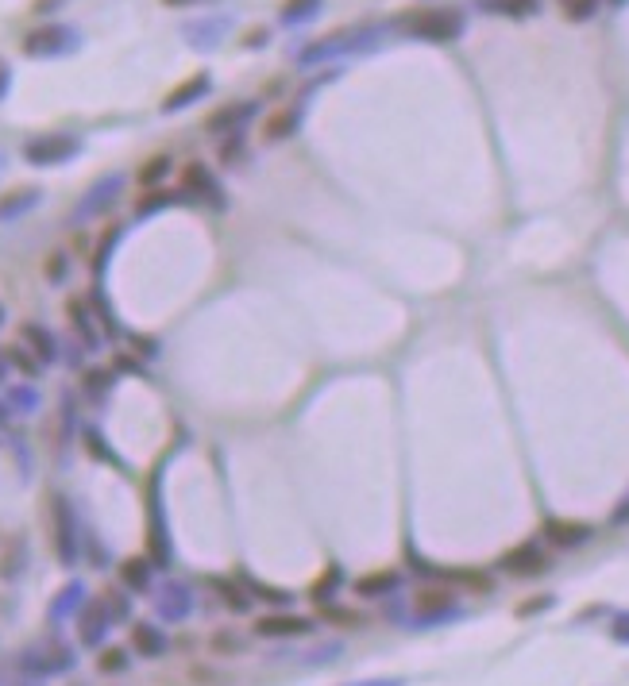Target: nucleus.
Here are the masks:
<instances>
[{
	"instance_id": "12",
	"label": "nucleus",
	"mask_w": 629,
	"mask_h": 686,
	"mask_svg": "<svg viewBox=\"0 0 629 686\" xmlns=\"http://www.w3.org/2000/svg\"><path fill=\"white\" fill-rule=\"evenodd\" d=\"M166 590H170V594H163V598H159V609H163L166 617H170V613H174V617H182V613H186V606H190V594H186V586H166Z\"/></svg>"
},
{
	"instance_id": "17",
	"label": "nucleus",
	"mask_w": 629,
	"mask_h": 686,
	"mask_svg": "<svg viewBox=\"0 0 629 686\" xmlns=\"http://www.w3.org/2000/svg\"><path fill=\"white\" fill-rule=\"evenodd\" d=\"M31 201H35V193H16V197H4V201H0V220H4V216H12V212L28 209Z\"/></svg>"
},
{
	"instance_id": "23",
	"label": "nucleus",
	"mask_w": 629,
	"mask_h": 686,
	"mask_svg": "<svg viewBox=\"0 0 629 686\" xmlns=\"http://www.w3.org/2000/svg\"><path fill=\"white\" fill-rule=\"evenodd\" d=\"M166 4H186V0H166Z\"/></svg>"
},
{
	"instance_id": "4",
	"label": "nucleus",
	"mask_w": 629,
	"mask_h": 686,
	"mask_svg": "<svg viewBox=\"0 0 629 686\" xmlns=\"http://www.w3.org/2000/svg\"><path fill=\"white\" fill-rule=\"evenodd\" d=\"M502 567L510 571V575H541L548 567V559L541 548H533V544H521V548H514V552H506V559H502Z\"/></svg>"
},
{
	"instance_id": "13",
	"label": "nucleus",
	"mask_w": 629,
	"mask_h": 686,
	"mask_svg": "<svg viewBox=\"0 0 629 686\" xmlns=\"http://www.w3.org/2000/svg\"><path fill=\"white\" fill-rule=\"evenodd\" d=\"M205 85H209V78H205V74H201V78H193V81H186L182 89H174V93L166 97V105H163V108H182V105H190L193 93H201Z\"/></svg>"
},
{
	"instance_id": "8",
	"label": "nucleus",
	"mask_w": 629,
	"mask_h": 686,
	"mask_svg": "<svg viewBox=\"0 0 629 686\" xmlns=\"http://www.w3.org/2000/svg\"><path fill=\"white\" fill-rule=\"evenodd\" d=\"M20 336H24V343H28L39 359H55L58 355L55 336H51L47 328H39V324H24V328H20Z\"/></svg>"
},
{
	"instance_id": "2",
	"label": "nucleus",
	"mask_w": 629,
	"mask_h": 686,
	"mask_svg": "<svg viewBox=\"0 0 629 686\" xmlns=\"http://www.w3.org/2000/svg\"><path fill=\"white\" fill-rule=\"evenodd\" d=\"M313 629L309 617H298V613H271L263 621H255V633L259 636H305Z\"/></svg>"
},
{
	"instance_id": "25",
	"label": "nucleus",
	"mask_w": 629,
	"mask_h": 686,
	"mask_svg": "<svg viewBox=\"0 0 629 686\" xmlns=\"http://www.w3.org/2000/svg\"><path fill=\"white\" fill-rule=\"evenodd\" d=\"M0 421H4V409H0Z\"/></svg>"
},
{
	"instance_id": "10",
	"label": "nucleus",
	"mask_w": 629,
	"mask_h": 686,
	"mask_svg": "<svg viewBox=\"0 0 629 686\" xmlns=\"http://www.w3.org/2000/svg\"><path fill=\"white\" fill-rule=\"evenodd\" d=\"M398 586V575L394 571H379V575H367V579H359V594L363 598H379V594H386V590H394Z\"/></svg>"
},
{
	"instance_id": "19",
	"label": "nucleus",
	"mask_w": 629,
	"mask_h": 686,
	"mask_svg": "<svg viewBox=\"0 0 629 686\" xmlns=\"http://www.w3.org/2000/svg\"><path fill=\"white\" fill-rule=\"evenodd\" d=\"M491 8H498V12H533L537 0H491Z\"/></svg>"
},
{
	"instance_id": "20",
	"label": "nucleus",
	"mask_w": 629,
	"mask_h": 686,
	"mask_svg": "<svg viewBox=\"0 0 629 686\" xmlns=\"http://www.w3.org/2000/svg\"><path fill=\"white\" fill-rule=\"evenodd\" d=\"M336 582H340V567H332L329 575L313 586V598H317V602H325V594H332V586H336Z\"/></svg>"
},
{
	"instance_id": "9",
	"label": "nucleus",
	"mask_w": 629,
	"mask_h": 686,
	"mask_svg": "<svg viewBox=\"0 0 629 686\" xmlns=\"http://www.w3.org/2000/svg\"><path fill=\"white\" fill-rule=\"evenodd\" d=\"M417 609L421 613H444V609H452V590H440V586L421 590L417 594Z\"/></svg>"
},
{
	"instance_id": "26",
	"label": "nucleus",
	"mask_w": 629,
	"mask_h": 686,
	"mask_svg": "<svg viewBox=\"0 0 629 686\" xmlns=\"http://www.w3.org/2000/svg\"><path fill=\"white\" fill-rule=\"evenodd\" d=\"M379 686H394V683H379Z\"/></svg>"
},
{
	"instance_id": "14",
	"label": "nucleus",
	"mask_w": 629,
	"mask_h": 686,
	"mask_svg": "<svg viewBox=\"0 0 629 686\" xmlns=\"http://www.w3.org/2000/svg\"><path fill=\"white\" fill-rule=\"evenodd\" d=\"M213 586H217V590H220V598H224V602H228V606H232V609H247V602H251L247 594H240V586H232V582L217 579V582H213Z\"/></svg>"
},
{
	"instance_id": "3",
	"label": "nucleus",
	"mask_w": 629,
	"mask_h": 686,
	"mask_svg": "<svg viewBox=\"0 0 629 686\" xmlns=\"http://www.w3.org/2000/svg\"><path fill=\"white\" fill-rule=\"evenodd\" d=\"M78 151V143L74 139H66V135H47V139H35L28 147V159L35 162V166H43V162H62L70 159Z\"/></svg>"
},
{
	"instance_id": "18",
	"label": "nucleus",
	"mask_w": 629,
	"mask_h": 686,
	"mask_svg": "<svg viewBox=\"0 0 629 686\" xmlns=\"http://www.w3.org/2000/svg\"><path fill=\"white\" fill-rule=\"evenodd\" d=\"M97 663H101V671H124V667H128V656H124V648H109Z\"/></svg>"
},
{
	"instance_id": "16",
	"label": "nucleus",
	"mask_w": 629,
	"mask_h": 686,
	"mask_svg": "<svg viewBox=\"0 0 629 686\" xmlns=\"http://www.w3.org/2000/svg\"><path fill=\"white\" fill-rule=\"evenodd\" d=\"M294 124H298V116H294V112H282V116H274L271 124L263 128V135H267V139H282Z\"/></svg>"
},
{
	"instance_id": "27",
	"label": "nucleus",
	"mask_w": 629,
	"mask_h": 686,
	"mask_svg": "<svg viewBox=\"0 0 629 686\" xmlns=\"http://www.w3.org/2000/svg\"><path fill=\"white\" fill-rule=\"evenodd\" d=\"M0 320H4V309H0Z\"/></svg>"
},
{
	"instance_id": "1",
	"label": "nucleus",
	"mask_w": 629,
	"mask_h": 686,
	"mask_svg": "<svg viewBox=\"0 0 629 686\" xmlns=\"http://www.w3.org/2000/svg\"><path fill=\"white\" fill-rule=\"evenodd\" d=\"M460 31V16L456 12H417L413 16V35H425V39H452Z\"/></svg>"
},
{
	"instance_id": "5",
	"label": "nucleus",
	"mask_w": 629,
	"mask_h": 686,
	"mask_svg": "<svg viewBox=\"0 0 629 686\" xmlns=\"http://www.w3.org/2000/svg\"><path fill=\"white\" fill-rule=\"evenodd\" d=\"M51 513H55V544H58V555H62V563H74V555H78V548H74V513H70V505L62 502V498H55V505H51Z\"/></svg>"
},
{
	"instance_id": "6",
	"label": "nucleus",
	"mask_w": 629,
	"mask_h": 686,
	"mask_svg": "<svg viewBox=\"0 0 629 686\" xmlns=\"http://www.w3.org/2000/svg\"><path fill=\"white\" fill-rule=\"evenodd\" d=\"M545 536L556 544V548H575V544H583V540L591 536V528L579 525V521H548Z\"/></svg>"
},
{
	"instance_id": "24",
	"label": "nucleus",
	"mask_w": 629,
	"mask_h": 686,
	"mask_svg": "<svg viewBox=\"0 0 629 686\" xmlns=\"http://www.w3.org/2000/svg\"><path fill=\"white\" fill-rule=\"evenodd\" d=\"M0 378H4V359H0Z\"/></svg>"
},
{
	"instance_id": "15",
	"label": "nucleus",
	"mask_w": 629,
	"mask_h": 686,
	"mask_svg": "<svg viewBox=\"0 0 629 686\" xmlns=\"http://www.w3.org/2000/svg\"><path fill=\"white\" fill-rule=\"evenodd\" d=\"M595 4H599V0H560V8H564L568 20H587V16L595 12Z\"/></svg>"
},
{
	"instance_id": "7",
	"label": "nucleus",
	"mask_w": 629,
	"mask_h": 686,
	"mask_svg": "<svg viewBox=\"0 0 629 686\" xmlns=\"http://www.w3.org/2000/svg\"><path fill=\"white\" fill-rule=\"evenodd\" d=\"M132 644H136L139 656H147V660H155V656H163L166 652V636L159 633L155 625H147V621L132 629Z\"/></svg>"
},
{
	"instance_id": "21",
	"label": "nucleus",
	"mask_w": 629,
	"mask_h": 686,
	"mask_svg": "<svg viewBox=\"0 0 629 686\" xmlns=\"http://www.w3.org/2000/svg\"><path fill=\"white\" fill-rule=\"evenodd\" d=\"M163 170H170V162L163 159V155H159V159L151 162V166H147V170H143V174H139V182L143 185H151L155 182V178H159V174H163Z\"/></svg>"
},
{
	"instance_id": "22",
	"label": "nucleus",
	"mask_w": 629,
	"mask_h": 686,
	"mask_svg": "<svg viewBox=\"0 0 629 686\" xmlns=\"http://www.w3.org/2000/svg\"><path fill=\"white\" fill-rule=\"evenodd\" d=\"M325 617H336V625H359L363 617L348 613V609H336V606H325Z\"/></svg>"
},
{
	"instance_id": "11",
	"label": "nucleus",
	"mask_w": 629,
	"mask_h": 686,
	"mask_svg": "<svg viewBox=\"0 0 629 686\" xmlns=\"http://www.w3.org/2000/svg\"><path fill=\"white\" fill-rule=\"evenodd\" d=\"M120 579L128 582L132 590H147V586H151V567H147L143 559H128V563L120 567Z\"/></svg>"
}]
</instances>
